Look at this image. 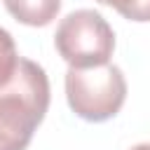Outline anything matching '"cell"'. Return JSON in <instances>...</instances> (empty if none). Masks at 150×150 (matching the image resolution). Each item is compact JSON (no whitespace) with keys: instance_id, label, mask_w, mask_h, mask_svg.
<instances>
[{"instance_id":"cell-1","label":"cell","mask_w":150,"mask_h":150,"mask_svg":"<svg viewBox=\"0 0 150 150\" xmlns=\"http://www.w3.org/2000/svg\"><path fill=\"white\" fill-rule=\"evenodd\" d=\"M49 108V80L42 66L19 56L16 70L0 87V150H26Z\"/></svg>"},{"instance_id":"cell-2","label":"cell","mask_w":150,"mask_h":150,"mask_svg":"<svg viewBox=\"0 0 150 150\" xmlns=\"http://www.w3.org/2000/svg\"><path fill=\"white\" fill-rule=\"evenodd\" d=\"M66 98L77 117L87 122H105L124 105L127 80L112 63L94 68H68Z\"/></svg>"},{"instance_id":"cell-3","label":"cell","mask_w":150,"mask_h":150,"mask_svg":"<svg viewBox=\"0 0 150 150\" xmlns=\"http://www.w3.org/2000/svg\"><path fill=\"white\" fill-rule=\"evenodd\" d=\"M54 47L70 68L105 66L115 49V33L98 12L77 9L61 19Z\"/></svg>"},{"instance_id":"cell-4","label":"cell","mask_w":150,"mask_h":150,"mask_svg":"<svg viewBox=\"0 0 150 150\" xmlns=\"http://www.w3.org/2000/svg\"><path fill=\"white\" fill-rule=\"evenodd\" d=\"M7 12L26 26H47L56 19L61 0H2Z\"/></svg>"},{"instance_id":"cell-5","label":"cell","mask_w":150,"mask_h":150,"mask_svg":"<svg viewBox=\"0 0 150 150\" xmlns=\"http://www.w3.org/2000/svg\"><path fill=\"white\" fill-rule=\"evenodd\" d=\"M16 63H19V54H16L14 40L5 28H0V87L9 82V77L16 70Z\"/></svg>"},{"instance_id":"cell-6","label":"cell","mask_w":150,"mask_h":150,"mask_svg":"<svg viewBox=\"0 0 150 150\" xmlns=\"http://www.w3.org/2000/svg\"><path fill=\"white\" fill-rule=\"evenodd\" d=\"M117 9L129 21H150V0H96Z\"/></svg>"},{"instance_id":"cell-7","label":"cell","mask_w":150,"mask_h":150,"mask_svg":"<svg viewBox=\"0 0 150 150\" xmlns=\"http://www.w3.org/2000/svg\"><path fill=\"white\" fill-rule=\"evenodd\" d=\"M131 150H150V143H138V145H134Z\"/></svg>"}]
</instances>
